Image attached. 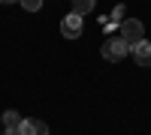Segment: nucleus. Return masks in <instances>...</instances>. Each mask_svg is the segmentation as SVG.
Returning a JSON list of instances; mask_svg holds the SVG:
<instances>
[{
    "mask_svg": "<svg viewBox=\"0 0 151 135\" xmlns=\"http://www.w3.org/2000/svg\"><path fill=\"white\" fill-rule=\"evenodd\" d=\"M127 51H130V45L124 42L118 33H115V36H109V39L103 42V48H100L103 60H109V63H118V60H124V57H127Z\"/></svg>",
    "mask_w": 151,
    "mask_h": 135,
    "instance_id": "nucleus-1",
    "label": "nucleus"
},
{
    "mask_svg": "<svg viewBox=\"0 0 151 135\" xmlns=\"http://www.w3.org/2000/svg\"><path fill=\"white\" fill-rule=\"evenodd\" d=\"M118 36L133 48L139 39H145V24H142L139 18H127V21H121V24H118Z\"/></svg>",
    "mask_w": 151,
    "mask_h": 135,
    "instance_id": "nucleus-2",
    "label": "nucleus"
},
{
    "mask_svg": "<svg viewBox=\"0 0 151 135\" xmlns=\"http://www.w3.org/2000/svg\"><path fill=\"white\" fill-rule=\"evenodd\" d=\"M82 27H85V21H82V15H76V12H70V15L60 18V33H64L67 39H79Z\"/></svg>",
    "mask_w": 151,
    "mask_h": 135,
    "instance_id": "nucleus-3",
    "label": "nucleus"
},
{
    "mask_svg": "<svg viewBox=\"0 0 151 135\" xmlns=\"http://www.w3.org/2000/svg\"><path fill=\"white\" fill-rule=\"evenodd\" d=\"M130 54H133V60L139 66H151V39H139L130 48Z\"/></svg>",
    "mask_w": 151,
    "mask_h": 135,
    "instance_id": "nucleus-4",
    "label": "nucleus"
},
{
    "mask_svg": "<svg viewBox=\"0 0 151 135\" xmlns=\"http://www.w3.org/2000/svg\"><path fill=\"white\" fill-rule=\"evenodd\" d=\"M18 135H48V126L42 123V120L21 117V123H18Z\"/></svg>",
    "mask_w": 151,
    "mask_h": 135,
    "instance_id": "nucleus-5",
    "label": "nucleus"
},
{
    "mask_svg": "<svg viewBox=\"0 0 151 135\" xmlns=\"http://www.w3.org/2000/svg\"><path fill=\"white\" fill-rule=\"evenodd\" d=\"M94 6H97V0H73V12L76 15H88V12H94Z\"/></svg>",
    "mask_w": 151,
    "mask_h": 135,
    "instance_id": "nucleus-6",
    "label": "nucleus"
},
{
    "mask_svg": "<svg viewBox=\"0 0 151 135\" xmlns=\"http://www.w3.org/2000/svg\"><path fill=\"white\" fill-rule=\"evenodd\" d=\"M18 123H21V114L15 111V108L3 111V126H12V129H18Z\"/></svg>",
    "mask_w": 151,
    "mask_h": 135,
    "instance_id": "nucleus-7",
    "label": "nucleus"
},
{
    "mask_svg": "<svg viewBox=\"0 0 151 135\" xmlns=\"http://www.w3.org/2000/svg\"><path fill=\"white\" fill-rule=\"evenodd\" d=\"M18 3L27 9V12H40L42 9V0H18Z\"/></svg>",
    "mask_w": 151,
    "mask_h": 135,
    "instance_id": "nucleus-8",
    "label": "nucleus"
},
{
    "mask_svg": "<svg viewBox=\"0 0 151 135\" xmlns=\"http://www.w3.org/2000/svg\"><path fill=\"white\" fill-rule=\"evenodd\" d=\"M3 135H18V129H12V126H6V129H3Z\"/></svg>",
    "mask_w": 151,
    "mask_h": 135,
    "instance_id": "nucleus-9",
    "label": "nucleus"
},
{
    "mask_svg": "<svg viewBox=\"0 0 151 135\" xmlns=\"http://www.w3.org/2000/svg\"><path fill=\"white\" fill-rule=\"evenodd\" d=\"M0 3H18V0H0Z\"/></svg>",
    "mask_w": 151,
    "mask_h": 135,
    "instance_id": "nucleus-10",
    "label": "nucleus"
}]
</instances>
